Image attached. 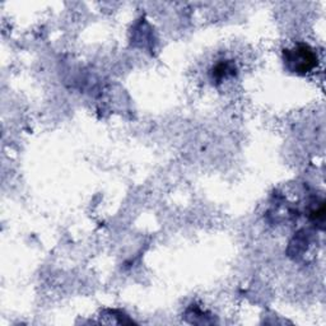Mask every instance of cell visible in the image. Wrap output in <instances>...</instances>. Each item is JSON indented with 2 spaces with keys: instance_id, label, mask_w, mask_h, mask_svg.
<instances>
[{
  "instance_id": "cell-1",
  "label": "cell",
  "mask_w": 326,
  "mask_h": 326,
  "mask_svg": "<svg viewBox=\"0 0 326 326\" xmlns=\"http://www.w3.org/2000/svg\"><path fill=\"white\" fill-rule=\"evenodd\" d=\"M283 60L285 68L298 75L308 74L318 65L317 54L307 44H298L292 49H285L283 51Z\"/></svg>"
},
{
  "instance_id": "cell-2",
  "label": "cell",
  "mask_w": 326,
  "mask_h": 326,
  "mask_svg": "<svg viewBox=\"0 0 326 326\" xmlns=\"http://www.w3.org/2000/svg\"><path fill=\"white\" fill-rule=\"evenodd\" d=\"M233 74H235V67H233V64L231 61L219 62L213 69V79L218 80V82H222L228 75Z\"/></svg>"
},
{
  "instance_id": "cell-3",
  "label": "cell",
  "mask_w": 326,
  "mask_h": 326,
  "mask_svg": "<svg viewBox=\"0 0 326 326\" xmlns=\"http://www.w3.org/2000/svg\"><path fill=\"white\" fill-rule=\"evenodd\" d=\"M310 218L313 223L322 225L323 220H325V205H323V202H321L320 204H318V207L313 208V209L311 210Z\"/></svg>"
}]
</instances>
